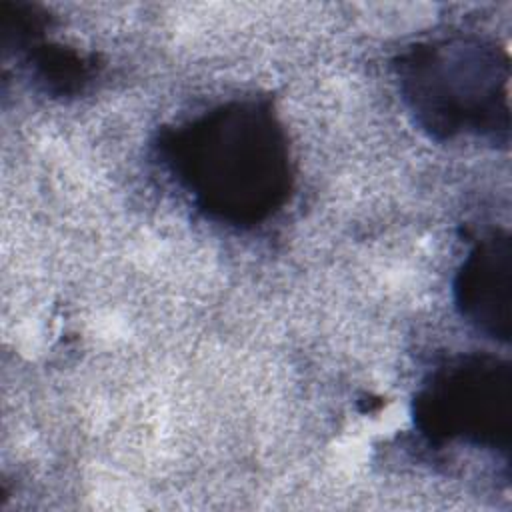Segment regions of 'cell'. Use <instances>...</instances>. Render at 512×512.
I'll list each match as a JSON object with an SVG mask.
<instances>
[{
    "label": "cell",
    "mask_w": 512,
    "mask_h": 512,
    "mask_svg": "<svg viewBox=\"0 0 512 512\" xmlns=\"http://www.w3.org/2000/svg\"><path fill=\"white\" fill-rule=\"evenodd\" d=\"M168 160L196 202L220 220L252 224L270 216L288 190L280 126L254 104L220 108L168 142Z\"/></svg>",
    "instance_id": "1"
},
{
    "label": "cell",
    "mask_w": 512,
    "mask_h": 512,
    "mask_svg": "<svg viewBox=\"0 0 512 512\" xmlns=\"http://www.w3.org/2000/svg\"><path fill=\"white\" fill-rule=\"evenodd\" d=\"M402 90L418 122L436 136L494 128L500 70L478 42L440 40L416 46L400 64Z\"/></svg>",
    "instance_id": "2"
},
{
    "label": "cell",
    "mask_w": 512,
    "mask_h": 512,
    "mask_svg": "<svg viewBox=\"0 0 512 512\" xmlns=\"http://www.w3.org/2000/svg\"><path fill=\"white\" fill-rule=\"evenodd\" d=\"M426 434L496 438V364L456 362L438 370L418 400Z\"/></svg>",
    "instance_id": "3"
},
{
    "label": "cell",
    "mask_w": 512,
    "mask_h": 512,
    "mask_svg": "<svg viewBox=\"0 0 512 512\" xmlns=\"http://www.w3.org/2000/svg\"><path fill=\"white\" fill-rule=\"evenodd\" d=\"M508 248V246H506ZM496 240L480 246L464 264L458 282V304L478 328L508 334V250Z\"/></svg>",
    "instance_id": "4"
}]
</instances>
